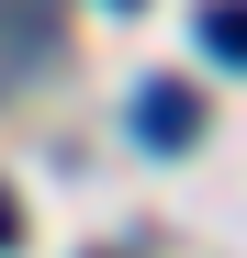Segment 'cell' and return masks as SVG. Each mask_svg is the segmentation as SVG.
Wrapping results in <instances>:
<instances>
[{
    "mask_svg": "<svg viewBox=\"0 0 247 258\" xmlns=\"http://www.w3.org/2000/svg\"><path fill=\"white\" fill-rule=\"evenodd\" d=\"M112 12H135V0H112Z\"/></svg>",
    "mask_w": 247,
    "mask_h": 258,
    "instance_id": "cell-4",
    "label": "cell"
},
{
    "mask_svg": "<svg viewBox=\"0 0 247 258\" xmlns=\"http://www.w3.org/2000/svg\"><path fill=\"white\" fill-rule=\"evenodd\" d=\"M12 236H23V213H12V191H0V247H12Z\"/></svg>",
    "mask_w": 247,
    "mask_h": 258,
    "instance_id": "cell-3",
    "label": "cell"
},
{
    "mask_svg": "<svg viewBox=\"0 0 247 258\" xmlns=\"http://www.w3.org/2000/svg\"><path fill=\"white\" fill-rule=\"evenodd\" d=\"M135 135H146L157 157H180V146L202 135V101H191V79H146V90H135Z\"/></svg>",
    "mask_w": 247,
    "mask_h": 258,
    "instance_id": "cell-1",
    "label": "cell"
},
{
    "mask_svg": "<svg viewBox=\"0 0 247 258\" xmlns=\"http://www.w3.org/2000/svg\"><path fill=\"white\" fill-rule=\"evenodd\" d=\"M202 45L225 68H247V0H202Z\"/></svg>",
    "mask_w": 247,
    "mask_h": 258,
    "instance_id": "cell-2",
    "label": "cell"
}]
</instances>
